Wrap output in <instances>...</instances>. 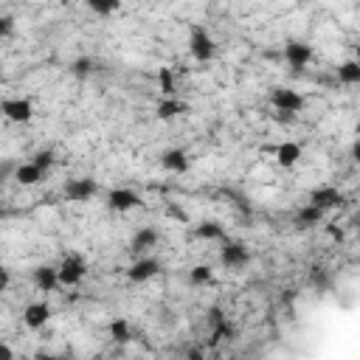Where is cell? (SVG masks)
<instances>
[{"instance_id": "f1b7e54d", "label": "cell", "mask_w": 360, "mask_h": 360, "mask_svg": "<svg viewBox=\"0 0 360 360\" xmlns=\"http://www.w3.org/2000/svg\"><path fill=\"white\" fill-rule=\"evenodd\" d=\"M309 281H312V284H318V287H326V284H329V276L323 273V267H312Z\"/></svg>"}, {"instance_id": "4316f807", "label": "cell", "mask_w": 360, "mask_h": 360, "mask_svg": "<svg viewBox=\"0 0 360 360\" xmlns=\"http://www.w3.org/2000/svg\"><path fill=\"white\" fill-rule=\"evenodd\" d=\"M70 70H73L76 76H90V73L96 70V62H93L90 56H82V59H76V62L70 65Z\"/></svg>"}, {"instance_id": "603a6c76", "label": "cell", "mask_w": 360, "mask_h": 360, "mask_svg": "<svg viewBox=\"0 0 360 360\" xmlns=\"http://www.w3.org/2000/svg\"><path fill=\"white\" fill-rule=\"evenodd\" d=\"M158 87H160L163 98H172V96H174L177 84H174V73H172V68H158Z\"/></svg>"}, {"instance_id": "4dcf8cb0", "label": "cell", "mask_w": 360, "mask_h": 360, "mask_svg": "<svg viewBox=\"0 0 360 360\" xmlns=\"http://www.w3.org/2000/svg\"><path fill=\"white\" fill-rule=\"evenodd\" d=\"M8 284H11V276H8V270H6V267H0V292H6V290H8Z\"/></svg>"}, {"instance_id": "6da1fadb", "label": "cell", "mask_w": 360, "mask_h": 360, "mask_svg": "<svg viewBox=\"0 0 360 360\" xmlns=\"http://www.w3.org/2000/svg\"><path fill=\"white\" fill-rule=\"evenodd\" d=\"M84 276H87V262L79 253H68L59 259V264H56L59 287H76L84 281Z\"/></svg>"}, {"instance_id": "30bf717a", "label": "cell", "mask_w": 360, "mask_h": 360, "mask_svg": "<svg viewBox=\"0 0 360 360\" xmlns=\"http://www.w3.org/2000/svg\"><path fill=\"white\" fill-rule=\"evenodd\" d=\"M158 273H160V262L152 259V256H138V259L127 267V278H129L132 284H143V281L155 278Z\"/></svg>"}, {"instance_id": "5b68a950", "label": "cell", "mask_w": 360, "mask_h": 360, "mask_svg": "<svg viewBox=\"0 0 360 360\" xmlns=\"http://www.w3.org/2000/svg\"><path fill=\"white\" fill-rule=\"evenodd\" d=\"M312 56H315L312 45H307V42H301V39H287V42H284V62H287L292 70H304V68L312 62Z\"/></svg>"}, {"instance_id": "1f68e13d", "label": "cell", "mask_w": 360, "mask_h": 360, "mask_svg": "<svg viewBox=\"0 0 360 360\" xmlns=\"http://www.w3.org/2000/svg\"><path fill=\"white\" fill-rule=\"evenodd\" d=\"M0 360H14V349L0 340Z\"/></svg>"}, {"instance_id": "8992f818", "label": "cell", "mask_w": 360, "mask_h": 360, "mask_svg": "<svg viewBox=\"0 0 360 360\" xmlns=\"http://www.w3.org/2000/svg\"><path fill=\"white\" fill-rule=\"evenodd\" d=\"M138 205H143V197H141L138 191H132V188L118 186V188H110V191H107V208H110V211L124 214V211H132V208H138Z\"/></svg>"}, {"instance_id": "277c9868", "label": "cell", "mask_w": 360, "mask_h": 360, "mask_svg": "<svg viewBox=\"0 0 360 360\" xmlns=\"http://www.w3.org/2000/svg\"><path fill=\"white\" fill-rule=\"evenodd\" d=\"M0 112L11 124H28L34 118V104L28 98H22V96H11V98H3L0 101Z\"/></svg>"}, {"instance_id": "d4e9b609", "label": "cell", "mask_w": 360, "mask_h": 360, "mask_svg": "<svg viewBox=\"0 0 360 360\" xmlns=\"http://www.w3.org/2000/svg\"><path fill=\"white\" fill-rule=\"evenodd\" d=\"M236 338V329L231 321H219L214 323V335H211V343H219V340H233Z\"/></svg>"}, {"instance_id": "52a82bcc", "label": "cell", "mask_w": 360, "mask_h": 360, "mask_svg": "<svg viewBox=\"0 0 360 360\" xmlns=\"http://www.w3.org/2000/svg\"><path fill=\"white\" fill-rule=\"evenodd\" d=\"M98 194V183L93 177H73L65 183V200L70 202H87Z\"/></svg>"}, {"instance_id": "d6a6232c", "label": "cell", "mask_w": 360, "mask_h": 360, "mask_svg": "<svg viewBox=\"0 0 360 360\" xmlns=\"http://www.w3.org/2000/svg\"><path fill=\"white\" fill-rule=\"evenodd\" d=\"M0 217H3V214H0Z\"/></svg>"}, {"instance_id": "ac0fdd59", "label": "cell", "mask_w": 360, "mask_h": 360, "mask_svg": "<svg viewBox=\"0 0 360 360\" xmlns=\"http://www.w3.org/2000/svg\"><path fill=\"white\" fill-rule=\"evenodd\" d=\"M194 236L202 239V242H225L228 239L225 236V228L219 222H214V219H205V222L194 225Z\"/></svg>"}, {"instance_id": "7a4b0ae2", "label": "cell", "mask_w": 360, "mask_h": 360, "mask_svg": "<svg viewBox=\"0 0 360 360\" xmlns=\"http://www.w3.org/2000/svg\"><path fill=\"white\" fill-rule=\"evenodd\" d=\"M188 53H191L197 62H211V59H214L217 42H214V37L208 34L205 25H191V28H188Z\"/></svg>"}, {"instance_id": "cb8c5ba5", "label": "cell", "mask_w": 360, "mask_h": 360, "mask_svg": "<svg viewBox=\"0 0 360 360\" xmlns=\"http://www.w3.org/2000/svg\"><path fill=\"white\" fill-rule=\"evenodd\" d=\"M31 163L45 174V172L56 163V155H53V149H37V152H34V158H31Z\"/></svg>"}, {"instance_id": "7402d4cb", "label": "cell", "mask_w": 360, "mask_h": 360, "mask_svg": "<svg viewBox=\"0 0 360 360\" xmlns=\"http://www.w3.org/2000/svg\"><path fill=\"white\" fill-rule=\"evenodd\" d=\"M214 281V270L208 267V264H194L191 270H188V284L191 287H205V284H211Z\"/></svg>"}, {"instance_id": "9c48e42d", "label": "cell", "mask_w": 360, "mask_h": 360, "mask_svg": "<svg viewBox=\"0 0 360 360\" xmlns=\"http://www.w3.org/2000/svg\"><path fill=\"white\" fill-rule=\"evenodd\" d=\"M307 202L315 205V208H321V211L326 214L329 208H340V205L346 202V197H343V191H338L335 186H318V188L309 191V200H307Z\"/></svg>"}, {"instance_id": "83f0119b", "label": "cell", "mask_w": 360, "mask_h": 360, "mask_svg": "<svg viewBox=\"0 0 360 360\" xmlns=\"http://www.w3.org/2000/svg\"><path fill=\"white\" fill-rule=\"evenodd\" d=\"M11 31H14V17L11 14H0V39L11 37Z\"/></svg>"}, {"instance_id": "2e32d148", "label": "cell", "mask_w": 360, "mask_h": 360, "mask_svg": "<svg viewBox=\"0 0 360 360\" xmlns=\"http://www.w3.org/2000/svg\"><path fill=\"white\" fill-rule=\"evenodd\" d=\"M183 112H188V104L186 101H180V98H160L158 101V107H155V115L160 118V121H172V118H177V115H183Z\"/></svg>"}, {"instance_id": "5bb4252c", "label": "cell", "mask_w": 360, "mask_h": 360, "mask_svg": "<svg viewBox=\"0 0 360 360\" xmlns=\"http://www.w3.org/2000/svg\"><path fill=\"white\" fill-rule=\"evenodd\" d=\"M188 163H191V158H188V152H186V149H180V146L166 149V152L160 155V166H163L166 172H174V174L188 172Z\"/></svg>"}, {"instance_id": "ba28073f", "label": "cell", "mask_w": 360, "mask_h": 360, "mask_svg": "<svg viewBox=\"0 0 360 360\" xmlns=\"http://www.w3.org/2000/svg\"><path fill=\"white\" fill-rule=\"evenodd\" d=\"M219 262L225 267H231V270H239V267H245L250 262V250H248V245H242L236 239H225L222 250H219Z\"/></svg>"}, {"instance_id": "e0dca14e", "label": "cell", "mask_w": 360, "mask_h": 360, "mask_svg": "<svg viewBox=\"0 0 360 360\" xmlns=\"http://www.w3.org/2000/svg\"><path fill=\"white\" fill-rule=\"evenodd\" d=\"M11 180L28 188V186H37V183L42 180V172H39V169H37L31 160H25V163H17V166H14V174H11Z\"/></svg>"}, {"instance_id": "8fae6325", "label": "cell", "mask_w": 360, "mask_h": 360, "mask_svg": "<svg viewBox=\"0 0 360 360\" xmlns=\"http://www.w3.org/2000/svg\"><path fill=\"white\" fill-rule=\"evenodd\" d=\"M158 239H160V231H158L155 225H143V228H138L135 236L129 239V250H132L135 256H143V253H149L152 248H158Z\"/></svg>"}, {"instance_id": "9a60e30c", "label": "cell", "mask_w": 360, "mask_h": 360, "mask_svg": "<svg viewBox=\"0 0 360 360\" xmlns=\"http://www.w3.org/2000/svg\"><path fill=\"white\" fill-rule=\"evenodd\" d=\"M273 155H276V163L281 166V169H292L298 160H301V143H295V141H281L276 149H273Z\"/></svg>"}, {"instance_id": "f546056e", "label": "cell", "mask_w": 360, "mask_h": 360, "mask_svg": "<svg viewBox=\"0 0 360 360\" xmlns=\"http://www.w3.org/2000/svg\"><path fill=\"white\" fill-rule=\"evenodd\" d=\"M208 354H205V349L202 346H191L188 352H186V360H205Z\"/></svg>"}, {"instance_id": "3957f363", "label": "cell", "mask_w": 360, "mask_h": 360, "mask_svg": "<svg viewBox=\"0 0 360 360\" xmlns=\"http://www.w3.org/2000/svg\"><path fill=\"white\" fill-rule=\"evenodd\" d=\"M270 104H273L278 112L295 115V112L304 110L307 98H304L298 90H292V87H273V93H270Z\"/></svg>"}, {"instance_id": "4fadbf2b", "label": "cell", "mask_w": 360, "mask_h": 360, "mask_svg": "<svg viewBox=\"0 0 360 360\" xmlns=\"http://www.w3.org/2000/svg\"><path fill=\"white\" fill-rule=\"evenodd\" d=\"M31 284L39 290V292H53L59 287V278H56V264H39L31 270Z\"/></svg>"}, {"instance_id": "484cf974", "label": "cell", "mask_w": 360, "mask_h": 360, "mask_svg": "<svg viewBox=\"0 0 360 360\" xmlns=\"http://www.w3.org/2000/svg\"><path fill=\"white\" fill-rule=\"evenodd\" d=\"M87 6H90V11H96V14L107 17V14L118 11V6H121V3H115V0H90Z\"/></svg>"}, {"instance_id": "44dd1931", "label": "cell", "mask_w": 360, "mask_h": 360, "mask_svg": "<svg viewBox=\"0 0 360 360\" xmlns=\"http://www.w3.org/2000/svg\"><path fill=\"white\" fill-rule=\"evenodd\" d=\"M338 82L343 84H360V62L357 59H346L338 65Z\"/></svg>"}, {"instance_id": "7c38bea8", "label": "cell", "mask_w": 360, "mask_h": 360, "mask_svg": "<svg viewBox=\"0 0 360 360\" xmlns=\"http://www.w3.org/2000/svg\"><path fill=\"white\" fill-rule=\"evenodd\" d=\"M51 315H53V309H51L48 301H34V304H28V307L22 309V323H25L28 329H42V326L51 321Z\"/></svg>"}, {"instance_id": "ffe728a7", "label": "cell", "mask_w": 360, "mask_h": 360, "mask_svg": "<svg viewBox=\"0 0 360 360\" xmlns=\"http://www.w3.org/2000/svg\"><path fill=\"white\" fill-rule=\"evenodd\" d=\"M295 222H298V228H315V225L323 222V211L307 202V205H301V208L295 211Z\"/></svg>"}, {"instance_id": "d6986e66", "label": "cell", "mask_w": 360, "mask_h": 360, "mask_svg": "<svg viewBox=\"0 0 360 360\" xmlns=\"http://www.w3.org/2000/svg\"><path fill=\"white\" fill-rule=\"evenodd\" d=\"M107 335H110V340H112V343L124 346V343H129V340H132V326H129V321H127V318H112V321L107 323Z\"/></svg>"}]
</instances>
